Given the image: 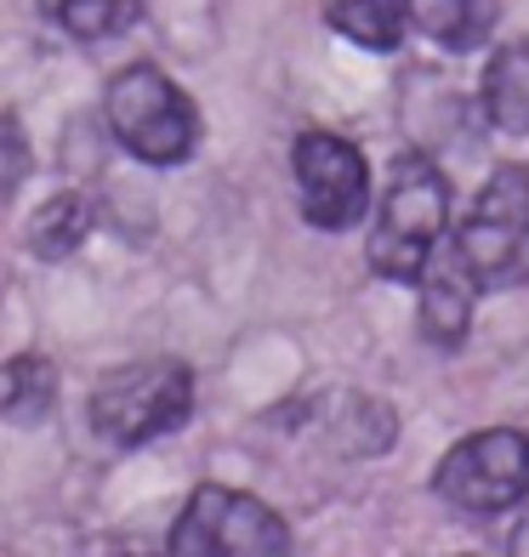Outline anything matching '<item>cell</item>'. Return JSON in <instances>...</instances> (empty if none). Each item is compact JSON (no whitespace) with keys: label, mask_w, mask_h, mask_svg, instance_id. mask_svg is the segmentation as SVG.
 Here are the masks:
<instances>
[{"label":"cell","mask_w":529,"mask_h":557,"mask_svg":"<svg viewBox=\"0 0 529 557\" xmlns=\"http://www.w3.org/2000/svg\"><path fill=\"white\" fill-rule=\"evenodd\" d=\"M450 250L462 257V268L478 285H524L529 278V171L524 165L490 171V183L478 188Z\"/></svg>","instance_id":"obj_4"},{"label":"cell","mask_w":529,"mask_h":557,"mask_svg":"<svg viewBox=\"0 0 529 557\" xmlns=\"http://www.w3.org/2000/svg\"><path fill=\"white\" fill-rule=\"evenodd\" d=\"M439 500H450L456 512H507L529 495V433L524 426H490L472 433L439 461L433 472Z\"/></svg>","instance_id":"obj_6"},{"label":"cell","mask_w":529,"mask_h":557,"mask_svg":"<svg viewBox=\"0 0 529 557\" xmlns=\"http://www.w3.org/2000/svg\"><path fill=\"white\" fill-rule=\"evenodd\" d=\"M484 114L501 132H529V40H513L484 69Z\"/></svg>","instance_id":"obj_12"},{"label":"cell","mask_w":529,"mask_h":557,"mask_svg":"<svg viewBox=\"0 0 529 557\" xmlns=\"http://www.w3.org/2000/svg\"><path fill=\"white\" fill-rule=\"evenodd\" d=\"M444 222H450V188L439 165L427 154H398L387 171L382 206H376L370 245H365L370 273H382L387 285H416V273L439 250Z\"/></svg>","instance_id":"obj_1"},{"label":"cell","mask_w":529,"mask_h":557,"mask_svg":"<svg viewBox=\"0 0 529 557\" xmlns=\"http://www.w3.org/2000/svg\"><path fill=\"white\" fill-rule=\"evenodd\" d=\"M324 23H331L336 35H347L353 46H365V52H393L410 29L405 0H331Z\"/></svg>","instance_id":"obj_11"},{"label":"cell","mask_w":529,"mask_h":557,"mask_svg":"<svg viewBox=\"0 0 529 557\" xmlns=\"http://www.w3.org/2000/svg\"><path fill=\"white\" fill-rule=\"evenodd\" d=\"M103 114H109V132L120 137V148L137 154L143 165H183L199 143V109L155 63L120 69L109 81Z\"/></svg>","instance_id":"obj_3"},{"label":"cell","mask_w":529,"mask_h":557,"mask_svg":"<svg viewBox=\"0 0 529 557\" xmlns=\"http://www.w3.org/2000/svg\"><path fill=\"white\" fill-rule=\"evenodd\" d=\"M421 285V308H416V331L433 342L439 352H456L472 331V296H478V278L462 268V257H427V268L416 273Z\"/></svg>","instance_id":"obj_8"},{"label":"cell","mask_w":529,"mask_h":557,"mask_svg":"<svg viewBox=\"0 0 529 557\" xmlns=\"http://www.w3.org/2000/svg\"><path fill=\"white\" fill-rule=\"evenodd\" d=\"M194 416V370L183 359H137L109 370L91 393V426L97 438L120 449L155 444L176 433Z\"/></svg>","instance_id":"obj_2"},{"label":"cell","mask_w":529,"mask_h":557,"mask_svg":"<svg viewBox=\"0 0 529 557\" xmlns=\"http://www.w3.org/2000/svg\"><path fill=\"white\" fill-rule=\"evenodd\" d=\"M507 546H513L518 557H529V512H524V518L513 523V541H507Z\"/></svg>","instance_id":"obj_16"},{"label":"cell","mask_w":529,"mask_h":557,"mask_svg":"<svg viewBox=\"0 0 529 557\" xmlns=\"http://www.w3.org/2000/svg\"><path fill=\"white\" fill-rule=\"evenodd\" d=\"M296 199L302 216L324 234H342L370 211V165L365 154L336 132H302L296 137Z\"/></svg>","instance_id":"obj_7"},{"label":"cell","mask_w":529,"mask_h":557,"mask_svg":"<svg viewBox=\"0 0 529 557\" xmlns=\"http://www.w3.org/2000/svg\"><path fill=\"white\" fill-rule=\"evenodd\" d=\"M58 410V364L46 352H17L0 364V416L12 426H40Z\"/></svg>","instance_id":"obj_10"},{"label":"cell","mask_w":529,"mask_h":557,"mask_svg":"<svg viewBox=\"0 0 529 557\" xmlns=\"http://www.w3.org/2000/svg\"><path fill=\"white\" fill-rule=\"evenodd\" d=\"M29 176V137L17 114H0V199H12Z\"/></svg>","instance_id":"obj_15"},{"label":"cell","mask_w":529,"mask_h":557,"mask_svg":"<svg viewBox=\"0 0 529 557\" xmlns=\"http://www.w3.org/2000/svg\"><path fill=\"white\" fill-rule=\"evenodd\" d=\"M405 17L444 52H478L501 17V0H405Z\"/></svg>","instance_id":"obj_9"},{"label":"cell","mask_w":529,"mask_h":557,"mask_svg":"<svg viewBox=\"0 0 529 557\" xmlns=\"http://www.w3.org/2000/svg\"><path fill=\"white\" fill-rule=\"evenodd\" d=\"M86 234H91V211H86L81 194H58V199H46V206L29 216V250L40 262L74 257Z\"/></svg>","instance_id":"obj_13"},{"label":"cell","mask_w":529,"mask_h":557,"mask_svg":"<svg viewBox=\"0 0 529 557\" xmlns=\"http://www.w3.org/2000/svg\"><path fill=\"white\" fill-rule=\"evenodd\" d=\"M40 12L74 40H114L143 17V0H40Z\"/></svg>","instance_id":"obj_14"},{"label":"cell","mask_w":529,"mask_h":557,"mask_svg":"<svg viewBox=\"0 0 529 557\" xmlns=\"http://www.w3.org/2000/svg\"><path fill=\"white\" fill-rule=\"evenodd\" d=\"M171 557H280L291 552V529L268 500L239 495L229 484H199L171 523Z\"/></svg>","instance_id":"obj_5"}]
</instances>
